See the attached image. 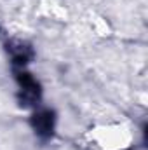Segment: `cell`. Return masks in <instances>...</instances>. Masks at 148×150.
<instances>
[{"instance_id": "1", "label": "cell", "mask_w": 148, "mask_h": 150, "mask_svg": "<svg viewBox=\"0 0 148 150\" xmlns=\"http://www.w3.org/2000/svg\"><path fill=\"white\" fill-rule=\"evenodd\" d=\"M32 126L38 136L49 138L52 134V129H54V113L51 110H40V112L33 113Z\"/></svg>"}, {"instance_id": "2", "label": "cell", "mask_w": 148, "mask_h": 150, "mask_svg": "<svg viewBox=\"0 0 148 150\" xmlns=\"http://www.w3.org/2000/svg\"><path fill=\"white\" fill-rule=\"evenodd\" d=\"M18 82H19L23 93H25V98L30 100V101H35L40 89H38V84L33 80V77L30 74H26V72H19L18 74Z\"/></svg>"}]
</instances>
